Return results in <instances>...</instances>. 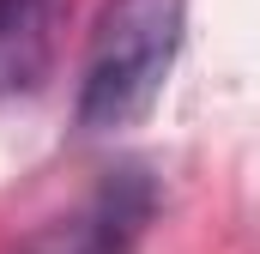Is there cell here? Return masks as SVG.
Listing matches in <instances>:
<instances>
[{
  "instance_id": "3",
  "label": "cell",
  "mask_w": 260,
  "mask_h": 254,
  "mask_svg": "<svg viewBox=\"0 0 260 254\" xmlns=\"http://www.w3.org/2000/svg\"><path fill=\"white\" fill-rule=\"evenodd\" d=\"M61 0H0V97L37 91L55 61Z\"/></svg>"
},
{
  "instance_id": "2",
  "label": "cell",
  "mask_w": 260,
  "mask_h": 254,
  "mask_svg": "<svg viewBox=\"0 0 260 254\" xmlns=\"http://www.w3.org/2000/svg\"><path fill=\"white\" fill-rule=\"evenodd\" d=\"M151 218H157V176L145 164H121L103 170L85 200L43 218L12 254H139Z\"/></svg>"
},
{
  "instance_id": "1",
  "label": "cell",
  "mask_w": 260,
  "mask_h": 254,
  "mask_svg": "<svg viewBox=\"0 0 260 254\" xmlns=\"http://www.w3.org/2000/svg\"><path fill=\"white\" fill-rule=\"evenodd\" d=\"M188 37V0H109L91 24L85 67H79V97H73V121L79 133H121L139 127Z\"/></svg>"
}]
</instances>
